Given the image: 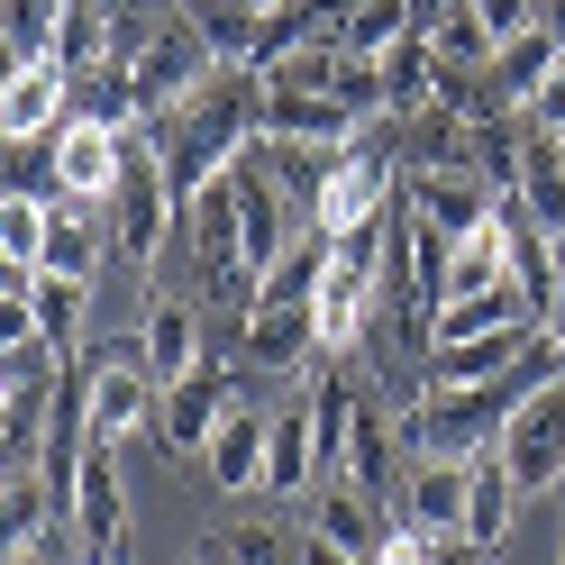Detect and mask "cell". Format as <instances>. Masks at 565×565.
I'll return each mask as SVG.
<instances>
[{
  "instance_id": "cell-21",
  "label": "cell",
  "mask_w": 565,
  "mask_h": 565,
  "mask_svg": "<svg viewBox=\"0 0 565 565\" xmlns=\"http://www.w3.org/2000/svg\"><path fill=\"white\" fill-rule=\"evenodd\" d=\"M556 64H565V38H556V28L539 19V28H529V38L492 46V92H502L511 110H529V100H539V83L556 74Z\"/></svg>"
},
{
  "instance_id": "cell-23",
  "label": "cell",
  "mask_w": 565,
  "mask_h": 565,
  "mask_svg": "<svg viewBox=\"0 0 565 565\" xmlns=\"http://www.w3.org/2000/svg\"><path fill=\"white\" fill-rule=\"evenodd\" d=\"M329 256H338V237L329 228H301L282 256L265 265V282H256V301H320V274H329Z\"/></svg>"
},
{
  "instance_id": "cell-2",
  "label": "cell",
  "mask_w": 565,
  "mask_h": 565,
  "mask_svg": "<svg viewBox=\"0 0 565 565\" xmlns=\"http://www.w3.org/2000/svg\"><path fill=\"white\" fill-rule=\"evenodd\" d=\"M173 228H183L173 173H164V156L147 147V137H137L128 183L110 192V246H119V265H137V274H164V246H173Z\"/></svg>"
},
{
  "instance_id": "cell-17",
  "label": "cell",
  "mask_w": 565,
  "mask_h": 565,
  "mask_svg": "<svg viewBox=\"0 0 565 565\" xmlns=\"http://www.w3.org/2000/svg\"><path fill=\"white\" fill-rule=\"evenodd\" d=\"M201 466H210V483L228 492V502H246V492H265V411H228L220 419V438L201 447Z\"/></svg>"
},
{
  "instance_id": "cell-31",
  "label": "cell",
  "mask_w": 565,
  "mask_h": 565,
  "mask_svg": "<svg viewBox=\"0 0 565 565\" xmlns=\"http://www.w3.org/2000/svg\"><path fill=\"white\" fill-rule=\"evenodd\" d=\"M520 119H529V128H547V137H565V64H556V74L539 83V100H529Z\"/></svg>"
},
{
  "instance_id": "cell-34",
  "label": "cell",
  "mask_w": 565,
  "mask_h": 565,
  "mask_svg": "<svg viewBox=\"0 0 565 565\" xmlns=\"http://www.w3.org/2000/svg\"><path fill=\"white\" fill-rule=\"evenodd\" d=\"M547 28H556V38H565V0H547Z\"/></svg>"
},
{
  "instance_id": "cell-35",
  "label": "cell",
  "mask_w": 565,
  "mask_h": 565,
  "mask_svg": "<svg viewBox=\"0 0 565 565\" xmlns=\"http://www.w3.org/2000/svg\"><path fill=\"white\" fill-rule=\"evenodd\" d=\"M256 10H282V0H256Z\"/></svg>"
},
{
  "instance_id": "cell-1",
  "label": "cell",
  "mask_w": 565,
  "mask_h": 565,
  "mask_svg": "<svg viewBox=\"0 0 565 565\" xmlns=\"http://www.w3.org/2000/svg\"><path fill=\"white\" fill-rule=\"evenodd\" d=\"M147 147L164 156V173H173V201L192 210V192H210L220 173H237V156L265 137V74L256 64H220L183 110H164V119H147L137 128Z\"/></svg>"
},
{
  "instance_id": "cell-33",
  "label": "cell",
  "mask_w": 565,
  "mask_h": 565,
  "mask_svg": "<svg viewBox=\"0 0 565 565\" xmlns=\"http://www.w3.org/2000/svg\"><path fill=\"white\" fill-rule=\"evenodd\" d=\"M301 565H365V556H347V547H329V539H310V529H301Z\"/></svg>"
},
{
  "instance_id": "cell-4",
  "label": "cell",
  "mask_w": 565,
  "mask_h": 565,
  "mask_svg": "<svg viewBox=\"0 0 565 565\" xmlns=\"http://www.w3.org/2000/svg\"><path fill=\"white\" fill-rule=\"evenodd\" d=\"M119 64H128V83H137V110H147V119L183 110V100H192L210 74H220V64H210V46L192 38L183 19L147 28V38H119Z\"/></svg>"
},
{
  "instance_id": "cell-18",
  "label": "cell",
  "mask_w": 565,
  "mask_h": 565,
  "mask_svg": "<svg viewBox=\"0 0 565 565\" xmlns=\"http://www.w3.org/2000/svg\"><path fill=\"white\" fill-rule=\"evenodd\" d=\"M173 19L210 46V64H256V46H265V10L256 0H173Z\"/></svg>"
},
{
  "instance_id": "cell-11",
  "label": "cell",
  "mask_w": 565,
  "mask_h": 565,
  "mask_svg": "<svg viewBox=\"0 0 565 565\" xmlns=\"http://www.w3.org/2000/svg\"><path fill=\"white\" fill-rule=\"evenodd\" d=\"M74 119V74L64 64H10V83H0V137H55Z\"/></svg>"
},
{
  "instance_id": "cell-13",
  "label": "cell",
  "mask_w": 565,
  "mask_h": 565,
  "mask_svg": "<svg viewBox=\"0 0 565 565\" xmlns=\"http://www.w3.org/2000/svg\"><path fill=\"white\" fill-rule=\"evenodd\" d=\"M466 483H475V466L411 456V475H402V520L419 529V539H466Z\"/></svg>"
},
{
  "instance_id": "cell-27",
  "label": "cell",
  "mask_w": 565,
  "mask_h": 565,
  "mask_svg": "<svg viewBox=\"0 0 565 565\" xmlns=\"http://www.w3.org/2000/svg\"><path fill=\"white\" fill-rule=\"evenodd\" d=\"M201 565H301V539H282L274 520H237L228 539H210Z\"/></svg>"
},
{
  "instance_id": "cell-28",
  "label": "cell",
  "mask_w": 565,
  "mask_h": 565,
  "mask_svg": "<svg viewBox=\"0 0 565 565\" xmlns=\"http://www.w3.org/2000/svg\"><path fill=\"white\" fill-rule=\"evenodd\" d=\"M83 310H92V282H55V274H38V338H55L64 356L83 347Z\"/></svg>"
},
{
  "instance_id": "cell-6",
  "label": "cell",
  "mask_w": 565,
  "mask_h": 565,
  "mask_svg": "<svg viewBox=\"0 0 565 565\" xmlns=\"http://www.w3.org/2000/svg\"><path fill=\"white\" fill-rule=\"evenodd\" d=\"M246 402V383L228 374V365H201V374H183V383H164V411H156V447L164 456H201L210 438H220V419Z\"/></svg>"
},
{
  "instance_id": "cell-9",
  "label": "cell",
  "mask_w": 565,
  "mask_h": 565,
  "mask_svg": "<svg viewBox=\"0 0 565 565\" xmlns=\"http://www.w3.org/2000/svg\"><path fill=\"white\" fill-rule=\"evenodd\" d=\"M547 347L539 320H511V329H483L466 347H429V383H456V393H475V383H511L529 356Z\"/></svg>"
},
{
  "instance_id": "cell-8",
  "label": "cell",
  "mask_w": 565,
  "mask_h": 565,
  "mask_svg": "<svg viewBox=\"0 0 565 565\" xmlns=\"http://www.w3.org/2000/svg\"><path fill=\"white\" fill-rule=\"evenodd\" d=\"M237 356L256 365V374L320 365V310H310V301H256V310L237 320Z\"/></svg>"
},
{
  "instance_id": "cell-16",
  "label": "cell",
  "mask_w": 565,
  "mask_h": 565,
  "mask_svg": "<svg viewBox=\"0 0 565 565\" xmlns=\"http://www.w3.org/2000/svg\"><path fill=\"white\" fill-rule=\"evenodd\" d=\"M100 256H119V246H110V210H100V201H55L46 274H55V282H92Z\"/></svg>"
},
{
  "instance_id": "cell-22",
  "label": "cell",
  "mask_w": 565,
  "mask_h": 565,
  "mask_svg": "<svg viewBox=\"0 0 565 565\" xmlns=\"http://www.w3.org/2000/svg\"><path fill=\"white\" fill-rule=\"evenodd\" d=\"M511 320H529V301L511 292H447L438 301V320H429V347H466V338H483V329H511Z\"/></svg>"
},
{
  "instance_id": "cell-7",
  "label": "cell",
  "mask_w": 565,
  "mask_h": 565,
  "mask_svg": "<svg viewBox=\"0 0 565 565\" xmlns=\"http://www.w3.org/2000/svg\"><path fill=\"white\" fill-rule=\"evenodd\" d=\"M128 156H137V137L100 128V119H64V128H55V173H64V201H100V210H110V192L128 183Z\"/></svg>"
},
{
  "instance_id": "cell-12",
  "label": "cell",
  "mask_w": 565,
  "mask_h": 565,
  "mask_svg": "<svg viewBox=\"0 0 565 565\" xmlns=\"http://www.w3.org/2000/svg\"><path fill=\"white\" fill-rule=\"evenodd\" d=\"M393 511L374 502V492H356V483H320V502H310V539H329V547H347V556H383L393 547Z\"/></svg>"
},
{
  "instance_id": "cell-24",
  "label": "cell",
  "mask_w": 565,
  "mask_h": 565,
  "mask_svg": "<svg viewBox=\"0 0 565 565\" xmlns=\"http://www.w3.org/2000/svg\"><path fill=\"white\" fill-rule=\"evenodd\" d=\"M419 38V0H356V19H347V38H338V55H393V46H411Z\"/></svg>"
},
{
  "instance_id": "cell-10",
  "label": "cell",
  "mask_w": 565,
  "mask_h": 565,
  "mask_svg": "<svg viewBox=\"0 0 565 565\" xmlns=\"http://www.w3.org/2000/svg\"><path fill=\"white\" fill-rule=\"evenodd\" d=\"M402 192H411L419 220L447 228V237H466V228H483L492 210H502V192H492L475 164H411V173H402Z\"/></svg>"
},
{
  "instance_id": "cell-20",
  "label": "cell",
  "mask_w": 565,
  "mask_h": 565,
  "mask_svg": "<svg viewBox=\"0 0 565 565\" xmlns=\"http://www.w3.org/2000/svg\"><path fill=\"white\" fill-rule=\"evenodd\" d=\"M520 502H529V492L511 483V466H502V456H475V483H466V539H475V547L492 556V547L511 539Z\"/></svg>"
},
{
  "instance_id": "cell-29",
  "label": "cell",
  "mask_w": 565,
  "mask_h": 565,
  "mask_svg": "<svg viewBox=\"0 0 565 565\" xmlns=\"http://www.w3.org/2000/svg\"><path fill=\"white\" fill-rule=\"evenodd\" d=\"M256 74H265V92H338V46H282Z\"/></svg>"
},
{
  "instance_id": "cell-3",
  "label": "cell",
  "mask_w": 565,
  "mask_h": 565,
  "mask_svg": "<svg viewBox=\"0 0 565 565\" xmlns=\"http://www.w3.org/2000/svg\"><path fill=\"white\" fill-rule=\"evenodd\" d=\"M511 466V483L520 492H556L565 483V365L556 374H539L529 393L511 402V419H502V447H492Z\"/></svg>"
},
{
  "instance_id": "cell-32",
  "label": "cell",
  "mask_w": 565,
  "mask_h": 565,
  "mask_svg": "<svg viewBox=\"0 0 565 565\" xmlns=\"http://www.w3.org/2000/svg\"><path fill=\"white\" fill-rule=\"evenodd\" d=\"M429 547H438V539H419V529L402 520V529H393V547H383L374 565H429Z\"/></svg>"
},
{
  "instance_id": "cell-25",
  "label": "cell",
  "mask_w": 565,
  "mask_h": 565,
  "mask_svg": "<svg viewBox=\"0 0 565 565\" xmlns=\"http://www.w3.org/2000/svg\"><path fill=\"white\" fill-rule=\"evenodd\" d=\"M46 237H55V201H28V192L0 201V265L46 274Z\"/></svg>"
},
{
  "instance_id": "cell-15",
  "label": "cell",
  "mask_w": 565,
  "mask_h": 565,
  "mask_svg": "<svg viewBox=\"0 0 565 565\" xmlns=\"http://www.w3.org/2000/svg\"><path fill=\"white\" fill-rule=\"evenodd\" d=\"M265 492H320V411L310 402L265 419Z\"/></svg>"
},
{
  "instance_id": "cell-30",
  "label": "cell",
  "mask_w": 565,
  "mask_h": 565,
  "mask_svg": "<svg viewBox=\"0 0 565 565\" xmlns=\"http://www.w3.org/2000/svg\"><path fill=\"white\" fill-rule=\"evenodd\" d=\"M466 10H475V28L492 46H511V38H529V28L547 19V0H466Z\"/></svg>"
},
{
  "instance_id": "cell-14",
  "label": "cell",
  "mask_w": 565,
  "mask_h": 565,
  "mask_svg": "<svg viewBox=\"0 0 565 565\" xmlns=\"http://www.w3.org/2000/svg\"><path fill=\"white\" fill-rule=\"evenodd\" d=\"M374 119H356L338 92H265V137H292V147H356Z\"/></svg>"
},
{
  "instance_id": "cell-19",
  "label": "cell",
  "mask_w": 565,
  "mask_h": 565,
  "mask_svg": "<svg viewBox=\"0 0 565 565\" xmlns=\"http://www.w3.org/2000/svg\"><path fill=\"white\" fill-rule=\"evenodd\" d=\"M147 365L164 374V383H183V374H201L210 365V347H201V301H183V292H156V310H147Z\"/></svg>"
},
{
  "instance_id": "cell-5",
  "label": "cell",
  "mask_w": 565,
  "mask_h": 565,
  "mask_svg": "<svg viewBox=\"0 0 565 565\" xmlns=\"http://www.w3.org/2000/svg\"><path fill=\"white\" fill-rule=\"evenodd\" d=\"M64 529L83 539L92 565H119L128 556V483H119V447H92L74 492H64Z\"/></svg>"
},
{
  "instance_id": "cell-26",
  "label": "cell",
  "mask_w": 565,
  "mask_h": 565,
  "mask_svg": "<svg viewBox=\"0 0 565 565\" xmlns=\"http://www.w3.org/2000/svg\"><path fill=\"white\" fill-rule=\"evenodd\" d=\"M383 92H393V119L429 110V100H438V46H429V38L393 46V55H383Z\"/></svg>"
}]
</instances>
